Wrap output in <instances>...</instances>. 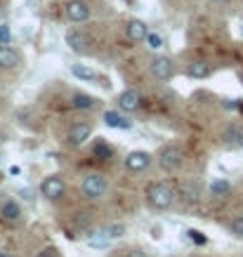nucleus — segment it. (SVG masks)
<instances>
[{
    "label": "nucleus",
    "instance_id": "nucleus-1",
    "mask_svg": "<svg viewBox=\"0 0 243 257\" xmlns=\"http://www.w3.org/2000/svg\"><path fill=\"white\" fill-rule=\"evenodd\" d=\"M147 201H149L151 208H156V210H165V208H170L175 201V191L168 184L163 182H156V184H151L147 189Z\"/></svg>",
    "mask_w": 243,
    "mask_h": 257
},
{
    "label": "nucleus",
    "instance_id": "nucleus-2",
    "mask_svg": "<svg viewBox=\"0 0 243 257\" xmlns=\"http://www.w3.org/2000/svg\"><path fill=\"white\" fill-rule=\"evenodd\" d=\"M106 189H109V184H106V177H104V175H97V172L87 175V177L83 179V184H80V191H83V196H85V198H90V201L102 198V196L106 194Z\"/></svg>",
    "mask_w": 243,
    "mask_h": 257
},
{
    "label": "nucleus",
    "instance_id": "nucleus-3",
    "mask_svg": "<svg viewBox=\"0 0 243 257\" xmlns=\"http://www.w3.org/2000/svg\"><path fill=\"white\" fill-rule=\"evenodd\" d=\"M182 163H184V154H182L180 147H165L161 154H158V165L168 172L180 170Z\"/></svg>",
    "mask_w": 243,
    "mask_h": 257
},
{
    "label": "nucleus",
    "instance_id": "nucleus-4",
    "mask_svg": "<svg viewBox=\"0 0 243 257\" xmlns=\"http://www.w3.org/2000/svg\"><path fill=\"white\" fill-rule=\"evenodd\" d=\"M40 194L45 196V198H50V201H57V198H62L66 194V184H64V179L59 175H50V177L43 179Z\"/></svg>",
    "mask_w": 243,
    "mask_h": 257
},
{
    "label": "nucleus",
    "instance_id": "nucleus-5",
    "mask_svg": "<svg viewBox=\"0 0 243 257\" xmlns=\"http://www.w3.org/2000/svg\"><path fill=\"white\" fill-rule=\"evenodd\" d=\"M149 71L156 80H170L173 78V73H175V66L168 57H154L151 64H149Z\"/></svg>",
    "mask_w": 243,
    "mask_h": 257
},
{
    "label": "nucleus",
    "instance_id": "nucleus-6",
    "mask_svg": "<svg viewBox=\"0 0 243 257\" xmlns=\"http://www.w3.org/2000/svg\"><path fill=\"white\" fill-rule=\"evenodd\" d=\"M90 135H92V125L90 123H76L69 127V135H66V140H69L71 147H83L87 140H90Z\"/></svg>",
    "mask_w": 243,
    "mask_h": 257
},
{
    "label": "nucleus",
    "instance_id": "nucleus-7",
    "mask_svg": "<svg viewBox=\"0 0 243 257\" xmlns=\"http://www.w3.org/2000/svg\"><path fill=\"white\" fill-rule=\"evenodd\" d=\"M142 106V97L137 90H123L118 94V109L126 111V113H133Z\"/></svg>",
    "mask_w": 243,
    "mask_h": 257
},
{
    "label": "nucleus",
    "instance_id": "nucleus-8",
    "mask_svg": "<svg viewBox=\"0 0 243 257\" xmlns=\"http://www.w3.org/2000/svg\"><path fill=\"white\" fill-rule=\"evenodd\" d=\"M66 17H69L73 24H83L90 19V8H87V3L83 0H71L69 5H66Z\"/></svg>",
    "mask_w": 243,
    "mask_h": 257
},
{
    "label": "nucleus",
    "instance_id": "nucleus-9",
    "mask_svg": "<svg viewBox=\"0 0 243 257\" xmlns=\"http://www.w3.org/2000/svg\"><path fill=\"white\" fill-rule=\"evenodd\" d=\"M149 163H151V156L147 154V151H133V154H128V158H126V168L130 172L147 170Z\"/></svg>",
    "mask_w": 243,
    "mask_h": 257
},
{
    "label": "nucleus",
    "instance_id": "nucleus-10",
    "mask_svg": "<svg viewBox=\"0 0 243 257\" xmlns=\"http://www.w3.org/2000/svg\"><path fill=\"white\" fill-rule=\"evenodd\" d=\"M66 45H69L73 52H87V50H90V36H87L85 31H69Z\"/></svg>",
    "mask_w": 243,
    "mask_h": 257
},
{
    "label": "nucleus",
    "instance_id": "nucleus-11",
    "mask_svg": "<svg viewBox=\"0 0 243 257\" xmlns=\"http://www.w3.org/2000/svg\"><path fill=\"white\" fill-rule=\"evenodd\" d=\"M147 36H149V29H147L144 22L133 19V22L128 24V38L133 40V43H142V40H147Z\"/></svg>",
    "mask_w": 243,
    "mask_h": 257
},
{
    "label": "nucleus",
    "instance_id": "nucleus-12",
    "mask_svg": "<svg viewBox=\"0 0 243 257\" xmlns=\"http://www.w3.org/2000/svg\"><path fill=\"white\" fill-rule=\"evenodd\" d=\"M19 64V52L10 45H0V69H15Z\"/></svg>",
    "mask_w": 243,
    "mask_h": 257
},
{
    "label": "nucleus",
    "instance_id": "nucleus-13",
    "mask_svg": "<svg viewBox=\"0 0 243 257\" xmlns=\"http://www.w3.org/2000/svg\"><path fill=\"white\" fill-rule=\"evenodd\" d=\"M104 123L109 125V127H120V130H130V127H133V120L126 116H120L118 111H106V113H104Z\"/></svg>",
    "mask_w": 243,
    "mask_h": 257
},
{
    "label": "nucleus",
    "instance_id": "nucleus-14",
    "mask_svg": "<svg viewBox=\"0 0 243 257\" xmlns=\"http://www.w3.org/2000/svg\"><path fill=\"white\" fill-rule=\"evenodd\" d=\"M210 73H212L210 64L201 62V59H196V62H191L187 66V76H191V78H208Z\"/></svg>",
    "mask_w": 243,
    "mask_h": 257
},
{
    "label": "nucleus",
    "instance_id": "nucleus-15",
    "mask_svg": "<svg viewBox=\"0 0 243 257\" xmlns=\"http://www.w3.org/2000/svg\"><path fill=\"white\" fill-rule=\"evenodd\" d=\"M224 142L231 147L243 149V125H229L224 130Z\"/></svg>",
    "mask_w": 243,
    "mask_h": 257
},
{
    "label": "nucleus",
    "instance_id": "nucleus-16",
    "mask_svg": "<svg viewBox=\"0 0 243 257\" xmlns=\"http://www.w3.org/2000/svg\"><path fill=\"white\" fill-rule=\"evenodd\" d=\"M182 196H184L187 203L201 201V187H198V182H184V184H182Z\"/></svg>",
    "mask_w": 243,
    "mask_h": 257
},
{
    "label": "nucleus",
    "instance_id": "nucleus-17",
    "mask_svg": "<svg viewBox=\"0 0 243 257\" xmlns=\"http://www.w3.org/2000/svg\"><path fill=\"white\" fill-rule=\"evenodd\" d=\"M0 212H3V217L8 219V222H17V219L22 217V208H19V205H17L15 201L3 203V208H0Z\"/></svg>",
    "mask_w": 243,
    "mask_h": 257
},
{
    "label": "nucleus",
    "instance_id": "nucleus-18",
    "mask_svg": "<svg viewBox=\"0 0 243 257\" xmlns=\"http://www.w3.org/2000/svg\"><path fill=\"white\" fill-rule=\"evenodd\" d=\"M71 73H73L76 78L85 80V83H92V80H97V73H94L92 69L83 66V64H73V66H71Z\"/></svg>",
    "mask_w": 243,
    "mask_h": 257
},
{
    "label": "nucleus",
    "instance_id": "nucleus-19",
    "mask_svg": "<svg viewBox=\"0 0 243 257\" xmlns=\"http://www.w3.org/2000/svg\"><path fill=\"white\" fill-rule=\"evenodd\" d=\"M94 104H97V99H94V97H90V94H85V92H76V94H73V106H76V109L87 111V109H92Z\"/></svg>",
    "mask_w": 243,
    "mask_h": 257
},
{
    "label": "nucleus",
    "instance_id": "nucleus-20",
    "mask_svg": "<svg viewBox=\"0 0 243 257\" xmlns=\"http://www.w3.org/2000/svg\"><path fill=\"white\" fill-rule=\"evenodd\" d=\"M109 241H111V236L106 234V229H102V231H92V236L87 238V243H90L92 248H104Z\"/></svg>",
    "mask_w": 243,
    "mask_h": 257
},
{
    "label": "nucleus",
    "instance_id": "nucleus-21",
    "mask_svg": "<svg viewBox=\"0 0 243 257\" xmlns=\"http://www.w3.org/2000/svg\"><path fill=\"white\" fill-rule=\"evenodd\" d=\"M231 191V184H229L227 179H215L210 184V194L212 196H227Z\"/></svg>",
    "mask_w": 243,
    "mask_h": 257
},
{
    "label": "nucleus",
    "instance_id": "nucleus-22",
    "mask_svg": "<svg viewBox=\"0 0 243 257\" xmlns=\"http://www.w3.org/2000/svg\"><path fill=\"white\" fill-rule=\"evenodd\" d=\"M229 231H231L236 238H243V215H238V217H234L229 222Z\"/></svg>",
    "mask_w": 243,
    "mask_h": 257
},
{
    "label": "nucleus",
    "instance_id": "nucleus-23",
    "mask_svg": "<svg viewBox=\"0 0 243 257\" xmlns=\"http://www.w3.org/2000/svg\"><path fill=\"white\" fill-rule=\"evenodd\" d=\"M94 156H99V158H111V156H113V149H111L106 142H99V144H94Z\"/></svg>",
    "mask_w": 243,
    "mask_h": 257
},
{
    "label": "nucleus",
    "instance_id": "nucleus-24",
    "mask_svg": "<svg viewBox=\"0 0 243 257\" xmlns=\"http://www.w3.org/2000/svg\"><path fill=\"white\" fill-rule=\"evenodd\" d=\"M147 45H149V50L158 52V50L163 47V38H161L158 33H149V36H147Z\"/></svg>",
    "mask_w": 243,
    "mask_h": 257
},
{
    "label": "nucleus",
    "instance_id": "nucleus-25",
    "mask_svg": "<svg viewBox=\"0 0 243 257\" xmlns=\"http://www.w3.org/2000/svg\"><path fill=\"white\" fill-rule=\"evenodd\" d=\"M12 43V29L8 24H0V45H10Z\"/></svg>",
    "mask_w": 243,
    "mask_h": 257
},
{
    "label": "nucleus",
    "instance_id": "nucleus-26",
    "mask_svg": "<svg viewBox=\"0 0 243 257\" xmlns=\"http://www.w3.org/2000/svg\"><path fill=\"white\" fill-rule=\"evenodd\" d=\"M106 234H109L111 238H118V236L126 234V226H123V224H111L109 229H106Z\"/></svg>",
    "mask_w": 243,
    "mask_h": 257
},
{
    "label": "nucleus",
    "instance_id": "nucleus-27",
    "mask_svg": "<svg viewBox=\"0 0 243 257\" xmlns=\"http://www.w3.org/2000/svg\"><path fill=\"white\" fill-rule=\"evenodd\" d=\"M187 234H189V238H191L194 243H198V245H203V243H205V236L201 234V231H194V229H189Z\"/></svg>",
    "mask_w": 243,
    "mask_h": 257
},
{
    "label": "nucleus",
    "instance_id": "nucleus-28",
    "mask_svg": "<svg viewBox=\"0 0 243 257\" xmlns=\"http://www.w3.org/2000/svg\"><path fill=\"white\" fill-rule=\"evenodd\" d=\"M38 257H57V250H55V248H45Z\"/></svg>",
    "mask_w": 243,
    "mask_h": 257
},
{
    "label": "nucleus",
    "instance_id": "nucleus-29",
    "mask_svg": "<svg viewBox=\"0 0 243 257\" xmlns=\"http://www.w3.org/2000/svg\"><path fill=\"white\" fill-rule=\"evenodd\" d=\"M128 257H147V252H144V250H140V248H135V250H130V252H128Z\"/></svg>",
    "mask_w": 243,
    "mask_h": 257
},
{
    "label": "nucleus",
    "instance_id": "nucleus-30",
    "mask_svg": "<svg viewBox=\"0 0 243 257\" xmlns=\"http://www.w3.org/2000/svg\"><path fill=\"white\" fill-rule=\"evenodd\" d=\"M238 111H241V116H243V101H241V104H238Z\"/></svg>",
    "mask_w": 243,
    "mask_h": 257
},
{
    "label": "nucleus",
    "instance_id": "nucleus-31",
    "mask_svg": "<svg viewBox=\"0 0 243 257\" xmlns=\"http://www.w3.org/2000/svg\"><path fill=\"white\" fill-rule=\"evenodd\" d=\"M0 257H12V255H8V252H0Z\"/></svg>",
    "mask_w": 243,
    "mask_h": 257
},
{
    "label": "nucleus",
    "instance_id": "nucleus-32",
    "mask_svg": "<svg viewBox=\"0 0 243 257\" xmlns=\"http://www.w3.org/2000/svg\"><path fill=\"white\" fill-rule=\"evenodd\" d=\"M241 80H243V76H241Z\"/></svg>",
    "mask_w": 243,
    "mask_h": 257
}]
</instances>
